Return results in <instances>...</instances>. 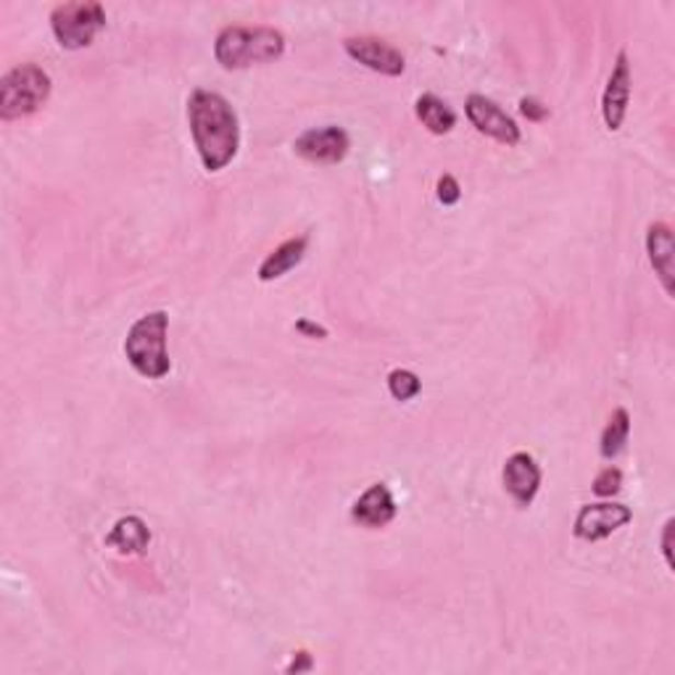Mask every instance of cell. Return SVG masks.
Here are the masks:
<instances>
[{
    "instance_id": "cell-16",
    "label": "cell",
    "mask_w": 675,
    "mask_h": 675,
    "mask_svg": "<svg viewBox=\"0 0 675 675\" xmlns=\"http://www.w3.org/2000/svg\"><path fill=\"white\" fill-rule=\"evenodd\" d=\"M414 114H417V119L431 129L433 135H446L457 127V114H454V108L433 93L420 95L417 103H414Z\"/></svg>"
},
{
    "instance_id": "cell-12",
    "label": "cell",
    "mask_w": 675,
    "mask_h": 675,
    "mask_svg": "<svg viewBox=\"0 0 675 675\" xmlns=\"http://www.w3.org/2000/svg\"><path fill=\"white\" fill-rule=\"evenodd\" d=\"M352 517L362 528H386L396 517L393 493L386 483H375L356 499L352 506Z\"/></svg>"
},
{
    "instance_id": "cell-18",
    "label": "cell",
    "mask_w": 675,
    "mask_h": 675,
    "mask_svg": "<svg viewBox=\"0 0 675 675\" xmlns=\"http://www.w3.org/2000/svg\"><path fill=\"white\" fill-rule=\"evenodd\" d=\"M388 391L396 401H412L422 391V382L412 369H393L388 375Z\"/></svg>"
},
{
    "instance_id": "cell-22",
    "label": "cell",
    "mask_w": 675,
    "mask_h": 675,
    "mask_svg": "<svg viewBox=\"0 0 675 675\" xmlns=\"http://www.w3.org/2000/svg\"><path fill=\"white\" fill-rule=\"evenodd\" d=\"M673 520H667L662 528V554H665L667 568H673Z\"/></svg>"
},
{
    "instance_id": "cell-11",
    "label": "cell",
    "mask_w": 675,
    "mask_h": 675,
    "mask_svg": "<svg viewBox=\"0 0 675 675\" xmlns=\"http://www.w3.org/2000/svg\"><path fill=\"white\" fill-rule=\"evenodd\" d=\"M504 489L515 499L517 506L534 504L538 489H541V467L528 451H517L504 465Z\"/></svg>"
},
{
    "instance_id": "cell-19",
    "label": "cell",
    "mask_w": 675,
    "mask_h": 675,
    "mask_svg": "<svg viewBox=\"0 0 675 675\" xmlns=\"http://www.w3.org/2000/svg\"><path fill=\"white\" fill-rule=\"evenodd\" d=\"M622 489V472L618 467H605L599 476L594 478V493L602 499H613Z\"/></svg>"
},
{
    "instance_id": "cell-13",
    "label": "cell",
    "mask_w": 675,
    "mask_h": 675,
    "mask_svg": "<svg viewBox=\"0 0 675 675\" xmlns=\"http://www.w3.org/2000/svg\"><path fill=\"white\" fill-rule=\"evenodd\" d=\"M647 253L649 262H652L654 275L662 283L667 296H673V277H675V264H673V230L671 225L665 222H654L649 225L647 230Z\"/></svg>"
},
{
    "instance_id": "cell-8",
    "label": "cell",
    "mask_w": 675,
    "mask_h": 675,
    "mask_svg": "<svg viewBox=\"0 0 675 675\" xmlns=\"http://www.w3.org/2000/svg\"><path fill=\"white\" fill-rule=\"evenodd\" d=\"M633 520V512L628 510L626 504H586L581 512H577L573 534L581 541H605L620 530L622 525H628Z\"/></svg>"
},
{
    "instance_id": "cell-3",
    "label": "cell",
    "mask_w": 675,
    "mask_h": 675,
    "mask_svg": "<svg viewBox=\"0 0 675 675\" xmlns=\"http://www.w3.org/2000/svg\"><path fill=\"white\" fill-rule=\"evenodd\" d=\"M167 311H151V314L140 317V320L129 328L125 354L135 373L142 375V378L161 380L167 378L169 369H172V359H169L167 354Z\"/></svg>"
},
{
    "instance_id": "cell-15",
    "label": "cell",
    "mask_w": 675,
    "mask_h": 675,
    "mask_svg": "<svg viewBox=\"0 0 675 675\" xmlns=\"http://www.w3.org/2000/svg\"><path fill=\"white\" fill-rule=\"evenodd\" d=\"M151 544V530L138 515H127L114 523L112 534L106 536V547L119 551V554H146Z\"/></svg>"
},
{
    "instance_id": "cell-23",
    "label": "cell",
    "mask_w": 675,
    "mask_h": 675,
    "mask_svg": "<svg viewBox=\"0 0 675 675\" xmlns=\"http://www.w3.org/2000/svg\"><path fill=\"white\" fill-rule=\"evenodd\" d=\"M296 333L309 335V338H328V330L322 328V324L311 322V320H298L296 322Z\"/></svg>"
},
{
    "instance_id": "cell-24",
    "label": "cell",
    "mask_w": 675,
    "mask_h": 675,
    "mask_svg": "<svg viewBox=\"0 0 675 675\" xmlns=\"http://www.w3.org/2000/svg\"><path fill=\"white\" fill-rule=\"evenodd\" d=\"M301 671H311V657L307 652H298V660L288 665V673H301Z\"/></svg>"
},
{
    "instance_id": "cell-10",
    "label": "cell",
    "mask_w": 675,
    "mask_h": 675,
    "mask_svg": "<svg viewBox=\"0 0 675 675\" xmlns=\"http://www.w3.org/2000/svg\"><path fill=\"white\" fill-rule=\"evenodd\" d=\"M343 48H346V54L352 56L354 61H359L362 67L378 71V75L399 77L404 75L407 69L404 56H401L393 45L380 41V37H369V35L346 37V41H343Z\"/></svg>"
},
{
    "instance_id": "cell-21",
    "label": "cell",
    "mask_w": 675,
    "mask_h": 675,
    "mask_svg": "<svg viewBox=\"0 0 675 675\" xmlns=\"http://www.w3.org/2000/svg\"><path fill=\"white\" fill-rule=\"evenodd\" d=\"M520 112H523L525 119L544 122L549 116V106H544V103L538 101V99H523L520 101Z\"/></svg>"
},
{
    "instance_id": "cell-17",
    "label": "cell",
    "mask_w": 675,
    "mask_h": 675,
    "mask_svg": "<svg viewBox=\"0 0 675 675\" xmlns=\"http://www.w3.org/2000/svg\"><path fill=\"white\" fill-rule=\"evenodd\" d=\"M628 433H631V414H628V409H615L613 417H609L605 433H602V444H599V454L605 459H615L620 457L622 449H626L628 444Z\"/></svg>"
},
{
    "instance_id": "cell-9",
    "label": "cell",
    "mask_w": 675,
    "mask_h": 675,
    "mask_svg": "<svg viewBox=\"0 0 675 675\" xmlns=\"http://www.w3.org/2000/svg\"><path fill=\"white\" fill-rule=\"evenodd\" d=\"M631 61H628L626 50H620L615 58L613 75H609L605 95H602V116H605V125L609 133H618L626 122L628 103H631Z\"/></svg>"
},
{
    "instance_id": "cell-7",
    "label": "cell",
    "mask_w": 675,
    "mask_h": 675,
    "mask_svg": "<svg viewBox=\"0 0 675 675\" xmlns=\"http://www.w3.org/2000/svg\"><path fill=\"white\" fill-rule=\"evenodd\" d=\"M294 148L301 159L311 161V164H338V161L346 159L352 140H348V133L343 127L328 125L298 135Z\"/></svg>"
},
{
    "instance_id": "cell-1",
    "label": "cell",
    "mask_w": 675,
    "mask_h": 675,
    "mask_svg": "<svg viewBox=\"0 0 675 675\" xmlns=\"http://www.w3.org/2000/svg\"><path fill=\"white\" fill-rule=\"evenodd\" d=\"M187 122L206 172H222L238 156V114L225 95L214 90H193L187 99Z\"/></svg>"
},
{
    "instance_id": "cell-6",
    "label": "cell",
    "mask_w": 675,
    "mask_h": 675,
    "mask_svg": "<svg viewBox=\"0 0 675 675\" xmlns=\"http://www.w3.org/2000/svg\"><path fill=\"white\" fill-rule=\"evenodd\" d=\"M465 114L480 135L502 142V146H517V142H520V138H523L517 122L512 119V116L506 114L504 108L499 106V103L485 99V95L472 93L465 103Z\"/></svg>"
},
{
    "instance_id": "cell-20",
    "label": "cell",
    "mask_w": 675,
    "mask_h": 675,
    "mask_svg": "<svg viewBox=\"0 0 675 675\" xmlns=\"http://www.w3.org/2000/svg\"><path fill=\"white\" fill-rule=\"evenodd\" d=\"M459 198H462V187H459L457 178H454V174H444V178L438 180V201L444 206H454L459 204Z\"/></svg>"
},
{
    "instance_id": "cell-14",
    "label": "cell",
    "mask_w": 675,
    "mask_h": 675,
    "mask_svg": "<svg viewBox=\"0 0 675 675\" xmlns=\"http://www.w3.org/2000/svg\"><path fill=\"white\" fill-rule=\"evenodd\" d=\"M307 245H309V236L290 238L277 245V249L264 259L262 267H259V281L272 283V281H281L283 275H288V272L298 267L301 259L307 256Z\"/></svg>"
},
{
    "instance_id": "cell-5",
    "label": "cell",
    "mask_w": 675,
    "mask_h": 675,
    "mask_svg": "<svg viewBox=\"0 0 675 675\" xmlns=\"http://www.w3.org/2000/svg\"><path fill=\"white\" fill-rule=\"evenodd\" d=\"M103 27H106V11L95 0L61 3L50 14V30H54L58 45L67 50L88 48Z\"/></svg>"
},
{
    "instance_id": "cell-4",
    "label": "cell",
    "mask_w": 675,
    "mask_h": 675,
    "mask_svg": "<svg viewBox=\"0 0 675 675\" xmlns=\"http://www.w3.org/2000/svg\"><path fill=\"white\" fill-rule=\"evenodd\" d=\"M50 99V77L37 64H22L0 80V119L14 122L37 114Z\"/></svg>"
},
{
    "instance_id": "cell-2",
    "label": "cell",
    "mask_w": 675,
    "mask_h": 675,
    "mask_svg": "<svg viewBox=\"0 0 675 675\" xmlns=\"http://www.w3.org/2000/svg\"><path fill=\"white\" fill-rule=\"evenodd\" d=\"M285 54L283 32L272 27H225L214 41V58L227 71L277 61Z\"/></svg>"
}]
</instances>
